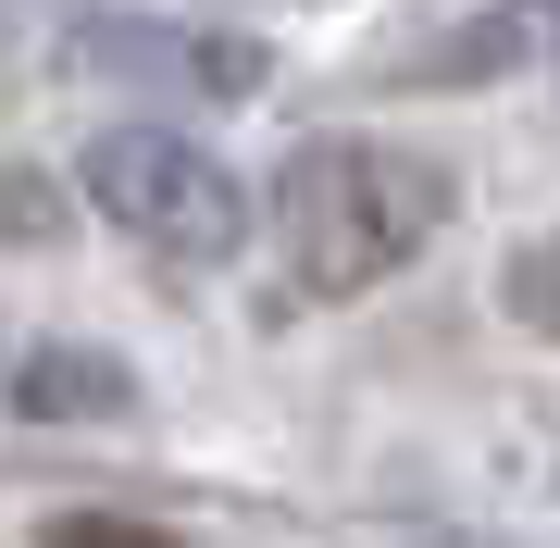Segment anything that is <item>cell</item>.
<instances>
[{"instance_id":"2","label":"cell","mask_w":560,"mask_h":548,"mask_svg":"<svg viewBox=\"0 0 560 548\" xmlns=\"http://www.w3.org/2000/svg\"><path fill=\"white\" fill-rule=\"evenodd\" d=\"M88 200H101L125 237L175 249V263H224V249L249 237V187L212 163V150L162 138V125H113L101 150H88Z\"/></svg>"},{"instance_id":"9","label":"cell","mask_w":560,"mask_h":548,"mask_svg":"<svg viewBox=\"0 0 560 548\" xmlns=\"http://www.w3.org/2000/svg\"><path fill=\"white\" fill-rule=\"evenodd\" d=\"M448 548H474V536H448Z\"/></svg>"},{"instance_id":"7","label":"cell","mask_w":560,"mask_h":548,"mask_svg":"<svg viewBox=\"0 0 560 548\" xmlns=\"http://www.w3.org/2000/svg\"><path fill=\"white\" fill-rule=\"evenodd\" d=\"M511 312H523L536 337H560V224H548L536 249H511Z\"/></svg>"},{"instance_id":"3","label":"cell","mask_w":560,"mask_h":548,"mask_svg":"<svg viewBox=\"0 0 560 548\" xmlns=\"http://www.w3.org/2000/svg\"><path fill=\"white\" fill-rule=\"evenodd\" d=\"M548 50H560V0H486V13L436 25V38L386 50L374 88H499V75H523V62H548Z\"/></svg>"},{"instance_id":"5","label":"cell","mask_w":560,"mask_h":548,"mask_svg":"<svg viewBox=\"0 0 560 548\" xmlns=\"http://www.w3.org/2000/svg\"><path fill=\"white\" fill-rule=\"evenodd\" d=\"M125 399H138V374L113 349H25L13 374V424H113Z\"/></svg>"},{"instance_id":"6","label":"cell","mask_w":560,"mask_h":548,"mask_svg":"<svg viewBox=\"0 0 560 548\" xmlns=\"http://www.w3.org/2000/svg\"><path fill=\"white\" fill-rule=\"evenodd\" d=\"M62 224H75V200H62L50 175H25V163H0V249H50Z\"/></svg>"},{"instance_id":"1","label":"cell","mask_w":560,"mask_h":548,"mask_svg":"<svg viewBox=\"0 0 560 548\" xmlns=\"http://www.w3.org/2000/svg\"><path fill=\"white\" fill-rule=\"evenodd\" d=\"M436 224H448V175L411 163V150L312 138V150H287V175H275V237H287V275H300L312 300H349V287L399 275Z\"/></svg>"},{"instance_id":"8","label":"cell","mask_w":560,"mask_h":548,"mask_svg":"<svg viewBox=\"0 0 560 548\" xmlns=\"http://www.w3.org/2000/svg\"><path fill=\"white\" fill-rule=\"evenodd\" d=\"M38 548H187V536L125 524V511H50V536H38Z\"/></svg>"},{"instance_id":"4","label":"cell","mask_w":560,"mask_h":548,"mask_svg":"<svg viewBox=\"0 0 560 548\" xmlns=\"http://www.w3.org/2000/svg\"><path fill=\"white\" fill-rule=\"evenodd\" d=\"M75 50L101 62V75L187 88V101H249V88H261V50L249 38H200V25H88Z\"/></svg>"}]
</instances>
